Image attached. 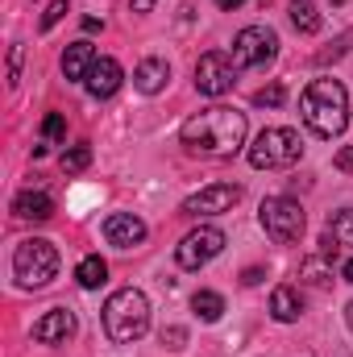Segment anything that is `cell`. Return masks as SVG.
I'll use <instances>...</instances> for the list:
<instances>
[{
    "instance_id": "1",
    "label": "cell",
    "mask_w": 353,
    "mask_h": 357,
    "mask_svg": "<svg viewBox=\"0 0 353 357\" xmlns=\"http://www.w3.org/2000/svg\"><path fill=\"white\" fill-rule=\"evenodd\" d=\"M246 129H250L246 125V112L216 104V108H204L191 121H183L179 142L191 154H204V158H233L246 146Z\"/></svg>"
},
{
    "instance_id": "2",
    "label": "cell",
    "mask_w": 353,
    "mask_h": 357,
    "mask_svg": "<svg viewBox=\"0 0 353 357\" xmlns=\"http://www.w3.org/2000/svg\"><path fill=\"white\" fill-rule=\"evenodd\" d=\"M299 116L316 137H337L350 125V91L337 79H312L299 96Z\"/></svg>"
},
{
    "instance_id": "3",
    "label": "cell",
    "mask_w": 353,
    "mask_h": 357,
    "mask_svg": "<svg viewBox=\"0 0 353 357\" xmlns=\"http://www.w3.org/2000/svg\"><path fill=\"white\" fill-rule=\"evenodd\" d=\"M150 328V299L137 287H121L104 303V333L112 345H133Z\"/></svg>"
},
{
    "instance_id": "4",
    "label": "cell",
    "mask_w": 353,
    "mask_h": 357,
    "mask_svg": "<svg viewBox=\"0 0 353 357\" xmlns=\"http://www.w3.org/2000/svg\"><path fill=\"white\" fill-rule=\"evenodd\" d=\"M303 158V137L295 129H262L250 146V167L254 171H283V167H295Z\"/></svg>"
},
{
    "instance_id": "5",
    "label": "cell",
    "mask_w": 353,
    "mask_h": 357,
    "mask_svg": "<svg viewBox=\"0 0 353 357\" xmlns=\"http://www.w3.org/2000/svg\"><path fill=\"white\" fill-rule=\"evenodd\" d=\"M13 274H17V282L29 287V291L46 287V282L59 274V250H54L46 237H29V241H21V245L13 250Z\"/></svg>"
},
{
    "instance_id": "6",
    "label": "cell",
    "mask_w": 353,
    "mask_h": 357,
    "mask_svg": "<svg viewBox=\"0 0 353 357\" xmlns=\"http://www.w3.org/2000/svg\"><path fill=\"white\" fill-rule=\"evenodd\" d=\"M262 229L278 241V245H295L299 237H303V208L295 204V199H287V195H270L262 199Z\"/></svg>"
},
{
    "instance_id": "7",
    "label": "cell",
    "mask_w": 353,
    "mask_h": 357,
    "mask_svg": "<svg viewBox=\"0 0 353 357\" xmlns=\"http://www.w3.org/2000/svg\"><path fill=\"white\" fill-rule=\"evenodd\" d=\"M220 250H225V233L216 225H200V229H191L175 245V262L183 270H200V266H208Z\"/></svg>"
},
{
    "instance_id": "8",
    "label": "cell",
    "mask_w": 353,
    "mask_h": 357,
    "mask_svg": "<svg viewBox=\"0 0 353 357\" xmlns=\"http://www.w3.org/2000/svg\"><path fill=\"white\" fill-rule=\"evenodd\" d=\"M274 54H278V33L266 29V25H246L233 38L237 67H266V63H274Z\"/></svg>"
},
{
    "instance_id": "9",
    "label": "cell",
    "mask_w": 353,
    "mask_h": 357,
    "mask_svg": "<svg viewBox=\"0 0 353 357\" xmlns=\"http://www.w3.org/2000/svg\"><path fill=\"white\" fill-rule=\"evenodd\" d=\"M241 195H246L241 183H212V187L187 195L183 199V212L187 216H220V212H233L241 204Z\"/></svg>"
},
{
    "instance_id": "10",
    "label": "cell",
    "mask_w": 353,
    "mask_h": 357,
    "mask_svg": "<svg viewBox=\"0 0 353 357\" xmlns=\"http://www.w3.org/2000/svg\"><path fill=\"white\" fill-rule=\"evenodd\" d=\"M233 63H237V59L225 54V50L200 54V63H195V88L204 91V96H225V91L233 88V75H237Z\"/></svg>"
},
{
    "instance_id": "11",
    "label": "cell",
    "mask_w": 353,
    "mask_h": 357,
    "mask_svg": "<svg viewBox=\"0 0 353 357\" xmlns=\"http://www.w3.org/2000/svg\"><path fill=\"white\" fill-rule=\"evenodd\" d=\"M104 241L117 245V250H133V245L146 241V220L133 216V212H112L104 220Z\"/></svg>"
},
{
    "instance_id": "12",
    "label": "cell",
    "mask_w": 353,
    "mask_h": 357,
    "mask_svg": "<svg viewBox=\"0 0 353 357\" xmlns=\"http://www.w3.org/2000/svg\"><path fill=\"white\" fill-rule=\"evenodd\" d=\"M121 79H125L121 63H117V59H108V54H100V59L91 63V71H88V79H84V88H88V96H96V100H108L112 91L121 88Z\"/></svg>"
},
{
    "instance_id": "13",
    "label": "cell",
    "mask_w": 353,
    "mask_h": 357,
    "mask_svg": "<svg viewBox=\"0 0 353 357\" xmlns=\"http://www.w3.org/2000/svg\"><path fill=\"white\" fill-rule=\"evenodd\" d=\"M71 333H75V316L67 307H54L33 324V341H42V345H63Z\"/></svg>"
},
{
    "instance_id": "14",
    "label": "cell",
    "mask_w": 353,
    "mask_h": 357,
    "mask_svg": "<svg viewBox=\"0 0 353 357\" xmlns=\"http://www.w3.org/2000/svg\"><path fill=\"white\" fill-rule=\"evenodd\" d=\"M167 79H171V63L167 59H142L137 71H133V88L142 96H158L167 88Z\"/></svg>"
},
{
    "instance_id": "15",
    "label": "cell",
    "mask_w": 353,
    "mask_h": 357,
    "mask_svg": "<svg viewBox=\"0 0 353 357\" xmlns=\"http://www.w3.org/2000/svg\"><path fill=\"white\" fill-rule=\"evenodd\" d=\"M13 212H17L21 220H50V216H54V199H50L46 191H21V195L13 199Z\"/></svg>"
},
{
    "instance_id": "16",
    "label": "cell",
    "mask_w": 353,
    "mask_h": 357,
    "mask_svg": "<svg viewBox=\"0 0 353 357\" xmlns=\"http://www.w3.org/2000/svg\"><path fill=\"white\" fill-rule=\"evenodd\" d=\"M96 59H100V54L91 50L88 42H71V46L63 50V75H67V79H80V84H84Z\"/></svg>"
},
{
    "instance_id": "17",
    "label": "cell",
    "mask_w": 353,
    "mask_h": 357,
    "mask_svg": "<svg viewBox=\"0 0 353 357\" xmlns=\"http://www.w3.org/2000/svg\"><path fill=\"white\" fill-rule=\"evenodd\" d=\"M299 312H303L299 291H295V287H274V295H270V316H274L278 324H295Z\"/></svg>"
},
{
    "instance_id": "18",
    "label": "cell",
    "mask_w": 353,
    "mask_h": 357,
    "mask_svg": "<svg viewBox=\"0 0 353 357\" xmlns=\"http://www.w3.org/2000/svg\"><path fill=\"white\" fill-rule=\"evenodd\" d=\"M75 278H80V287H84V291H96V287H104V282H108V262H104L100 254H91V258H84V262L75 266Z\"/></svg>"
},
{
    "instance_id": "19",
    "label": "cell",
    "mask_w": 353,
    "mask_h": 357,
    "mask_svg": "<svg viewBox=\"0 0 353 357\" xmlns=\"http://www.w3.org/2000/svg\"><path fill=\"white\" fill-rule=\"evenodd\" d=\"M191 307H195V316H200L204 324H216V320L225 316V299H220L216 291H195Z\"/></svg>"
},
{
    "instance_id": "20",
    "label": "cell",
    "mask_w": 353,
    "mask_h": 357,
    "mask_svg": "<svg viewBox=\"0 0 353 357\" xmlns=\"http://www.w3.org/2000/svg\"><path fill=\"white\" fill-rule=\"evenodd\" d=\"M291 25H295L299 33H316V29H320L316 0H291Z\"/></svg>"
},
{
    "instance_id": "21",
    "label": "cell",
    "mask_w": 353,
    "mask_h": 357,
    "mask_svg": "<svg viewBox=\"0 0 353 357\" xmlns=\"http://www.w3.org/2000/svg\"><path fill=\"white\" fill-rule=\"evenodd\" d=\"M329 233H333V241H337V245L353 250V208H341V212H333V216H329Z\"/></svg>"
},
{
    "instance_id": "22",
    "label": "cell",
    "mask_w": 353,
    "mask_h": 357,
    "mask_svg": "<svg viewBox=\"0 0 353 357\" xmlns=\"http://www.w3.org/2000/svg\"><path fill=\"white\" fill-rule=\"evenodd\" d=\"M88 167H91L88 146H71V150L63 154V171H67V175H80V171H88Z\"/></svg>"
},
{
    "instance_id": "23",
    "label": "cell",
    "mask_w": 353,
    "mask_h": 357,
    "mask_svg": "<svg viewBox=\"0 0 353 357\" xmlns=\"http://www.w3.org/2000/svg\"><path fill=\"white\" fill-rule=\"evenodd\" d=\"M324 262H329L324 254H320V258H308V262H303V278H308V282H316V287H324V282L333 278V270L324 266Z\"/></svg>"
},
{
    "instance_id": "24",
    "label": "cell",
    "mask_w": 353,
    "mask_h": 357,
    "mask_svg": "<svg viewBox=\"0 0 353 357\" xmlns=\"http://www.w3.org/2000/svg\"><path fill=\"white\" fill-rule=\"evenodd\" d=\"M283 96H287L283 84H270V88L254 91V104H258V108H278V104H283Z\"/></svg>"
},
{
    "instance_id": "25",
    "label": "cell",
    "mask_w": 353,
    "mask_h": 357,
    "mask_svg": "<svg viewBox=\"0 0 353 357\" xmlns=\"http://www.w3.org/2000/svg\"><path fill=\"white\" fill-rule=\"evenodd\" d=\"M67 13H71V4H67V0H50V4H46V13H42V29H54Z\"/></svg>"
},
{
    "instance_id": "26",
    "label": "cell",
    "mask_w": 353,
    "mask_h": 357,
    "mask_svg": "<svg viewBox=\"0 0 353 357\" xmlns=\"http://www.w3.org/2000/svg\"><path fill=\"white\" fill-rule=\"evenodd\" d=\"M42 133H46L50 142H63V137H67V121H63L59 112H50V116H46V125H42Z\"/></svg>"
},
{
    "instance_id": "27",
    "label": "cell",
    "mask_w": 353,
    "mask_h": 357,
    "mask_svg": "<svg viewBox=\"0 0 353 357\" xmlns=\"http://www.w3.org/2000/svg\"><path fill=\"white\" fill-rule=\"evenodd\" d=\"M21 59H25V46H13L8 50V88L21 79Z\"/></svg>"
},
{
    "instance_id": "28",
    "label": "cell",
    "mask_w": 353,
    "mask_h": 357,
    "mask_svg": "<svg viewBox=\"0 0 353 357\" xmlns=\"http://www.w3.org/2000/svg\"><path fill=\"white\" fill-rule=\"evenodd\" d=\"M333 167H337V171H345V175H353V146H345V150H337Z\"/></svg>"
},
{
    "instance_id": "29",
    "label": "cell",
    "mask_w": 353,
    "mask_h": 357,
    "mask_svg": "<svg viewBox=\"0 0 353 357\" xmlns=\"http://www.w3.org/2000/svg\"><path fill=\"white\" fill-rule=\"evenodd\" d=\"M183 341H187L183 328H167V333H163V345H171V349H183Z\"/></svg>"
},
{
    "instance_id": "30",
    "label": "cell",
    "mask_w": 353,
    "mask_h": 357,
    "mask_svg": "<svg viewBox=\"0 0 353 357\" xmlns=\"http://www.w3.org/2000/svg\"><path fill=\"white\" fill-rule=\"evenodd\" d=\"M241 282H246V287H254V282H262V270H258V266H250L246 274H241Z\"/></svg>"
},
{
    "instance_id": "31",
    "label": "cell",
    "mask_w": 353,
    "mask_h": 357,
    "mask_svg": "<svg viewBox=\"0 0 353 357\" xmlns=\"http://www.w3.org/2000/svg\"><path fill=\"white\" fill-rule=\"evenodd\" d=\"M129 8H133V13H150V8H154V0H129Z\"/></svg>"
},
{
    "instance_id": "32",
    "label": "cell",
    "mask_w": 353,
    "mask_h": 357,
    "mask_svg": "<svg viewBox=\"0 0 353 357\" xmlns=\"http://www.w3.org/2000/svg\"><path fill=\"white\" fill-rule=\"evenodd\" d=\"M96 29H104V21H96V17H84V33H96Z\"/></svg>"
},
{
    "instance_id": "33",
    "label": "cell",
    "mask_w": 353,
    "mask_h": 357,
    "mask_svg": "<svg viewBox=\"0 0 353 357\" xmlns=\"http://www.w3.org/2000/svg\"><path fill=\"white\" fill-rule=\"evenodd\" d=\"M341 278H345V282H353V258L345 262V266H341Z\"/></svg>"
},
{
    "instance_id": "34",
    "label": "cell",
    "mask_w": 353,
    "mask_h": 357,
    "mask_svg": "<svg viewBox=\"0 0 353 357\" xmlns=\"http://www.w3.org/2000/svg\"><path fill=\"white\" fill-rule=\"evenodd\" d=\"M216 4H220L225 13H229V8H241V0H216Z\"/></svg>"
},
{
    "instance_id": "35",
    "label": "cell",
    "mask_w": 353,
    "mask_h": 357,
    "mask_svg": "<svg viewBox=\"0 0 353 357\" xmlns=\"http://www.w3.org/2000/svg\"><path fill=\"white\" fill-rule=\"evenodd\" d=\"M345 320H350V328H353V303H350V312H345Z\"/></svg>"
},
{
    "instance_id": "36",
    "label": "cell",
    "mask_w": 353,
    "mask_h": 357,
    "mask_svg": "<svg viewBox=\"0 0 353 357\" xmlns=\"http://www.w3.org/2000/svg\"><path fill=\"white\" fill-rule=\"evenodd\" d=\"M329 4H345V0H329Z\"/></svg>"
}]
</instances>
